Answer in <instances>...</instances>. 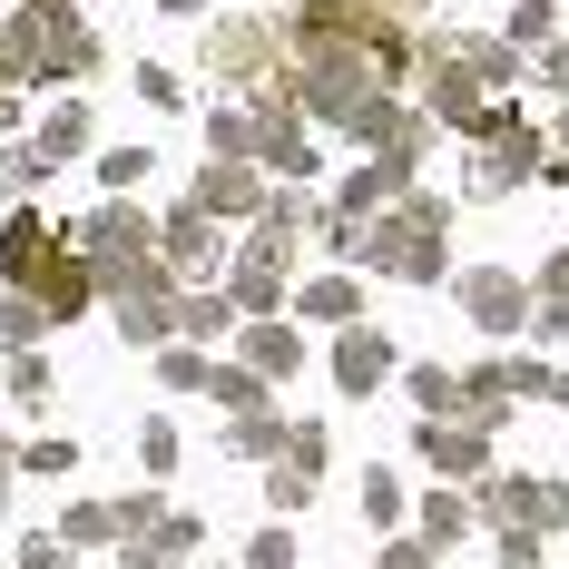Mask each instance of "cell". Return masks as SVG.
Segmentation results:
<instances>
[{"mask_svg": "<svg viewBox=\"0 0 569 569\" xmlns=\"http://www.w3.org/2000/svg\"><path fill=\"white\" fill-rule=\"evenodd\" d=\"M266 20H217V40H207V59H217V79H256L266 69Z\"/></svg>", "mask_w": 569, "mask_h": 569, "instance_id": "6da1fadb", "label": "cell"}, {"mask_svg": "<svg viewBox=\"0 0 569 569\" xmlns=\"http://www.w3.org/2000/svg\"><path fill=\"white\" fill-rule=\"evenodd\" d=\"M383 363H393V353H383L373 335H343V363H335L343 393H373V383H383Z\"/></svg>", "mask_w": 569, "mask_h": 569, "instance_id": "7a4b0ae2", "label": "cell"}, {"mask_svg": "<svg viewBox=\"0 0 569 569\" xmlns=\"http://www.w3.org/2000/svg\"><path fill=\"white\" fill-rule=\"evenodd\" d=\"M197 207H207V217H246V207H256V177L217 168V177H207V187H197Z\"/></svg>", "mask_w": 569, "mask_h": 569, "instance_id": "3957f363", "label": "cell"}, {"mask_svg": "<svg viewBox=\"0 0 569 569\" xmlns=\"http://www.w3.org/2000/svg\"><path fill=\"white\" fill-rule=\"evenodd\" d=\"M471 315H481V325H511V315H520L511 276H471Z\"/></svg>", "mask_w": 569, "mask_h": 569, "instance_id": "277c9868", "label": "cell"}, {"mask_svg": "<svg viewBox=\"0 0 569 569\" xmlns=\"http://www.w3.org/2000/svg\"><path fill=\"white\" fill-rule=\"evenodd\" d=\"M422 452L442 471H481V432H422Z\"/></svg>", "mask_w": 569, "mask_h": 569, "instance_id": "5b68a950", "label": "cell"}, {"mask_svg": "<svg viewBox=\"0 0 569 569\" xmlns=\"http://www.w3.org/2000/svg\"><path fill=\"white\" fill-rule=\"evenodd\" d=\"M69 148H89V109H50V138H40V158H69Z\"/></svg>", "mask_w": 569, "mask_h": 569, "instance_id": "8992f818", "label": "cell"}, {"mask_svg": "<svg viewBox=\"0 0 569 569\" xmlns=\"http://www.w3.org/2000/svg\"><path fill=\"white\" fill-rule=\"evenodd\" d=\"M305 305H315V315H353V284L325 276V284H305Z\"/></svg>", "mask_w": 569, "mask_h": 569, "instance_id": "52a82bcc", "label": "cell"}, {"mask_svg": "<svg viewBox=\"0 0 569 569\" xmlns=\"http://www.w3.org/2000/svg\"><path fill=\"white\" fill-rule=\"evenodd\" d=\"M363 511H373V520H402V491H393V471H373V481H363Z\"/></svg>", "mask_w": 569, "mask_h": 569, "instance_id": "ba28073f", "label": "cell"}, {"mask_svg": "<svg viewBox=\"0 0 569 569\" xmlns=\"http://www.w3.org/2000/svg\"><path fill=\"white\" fill-rule=\"evenodd\" d=\"M138 461H148V471H168V461H177V432H168V422H148V432H138Z\"/></svg>", "mask_w": 569, "mask_h": 569, "instance_id": "9c48e42d", "label": "cell"}, {"mask_svg": "<svg viewBox=\"0 0 569 569\" xmlns=\"http://www.w3.org/2000/svg\"><path fill=\"white\" fill-rule=\"evenodd\" d=\"M118 530V511H99V501H79V511H69V540H109Z\"/></svg>", "mask_w": 569, "mask_h": 569, "instance_id": "30bf717a", "label": "cell"}, {"mask_svg": "<svg viewBox=\"0 0 569 569\" xmlns=\"http://www.w3.org/2000/svg\"><path fill=\"white\" fill-rule=\"evenodd\" d=\"M0 481H10V471H0Z\"/></svg>", "mask_w": 569, "mask_h": 569, "instance_id": "8fae6325", "label": "cell"}]
</instances>
